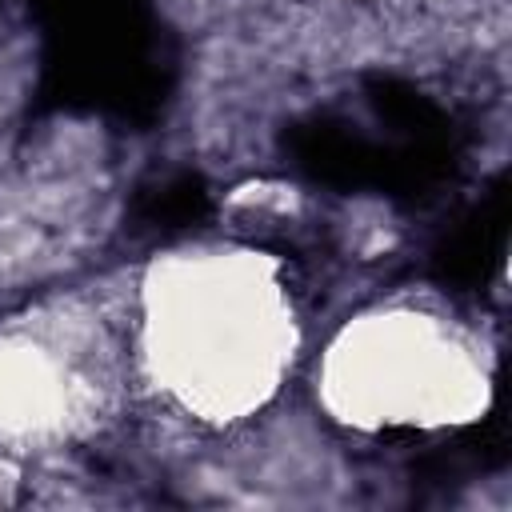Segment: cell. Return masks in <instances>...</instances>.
I'll return each instance as SVG.
<instances>
[{
	"instance_id": "3957f363",
	"label": "cell",
	"mask_w": 512,
	"mask_h": 512,
	"mask_svg": "<svg viewBox=\"0 0 512 512\" xmlns=\"http://www.w3.org/2000/svg\"><path fill=\"white\" fill-rule=\"evenodd\" d=\"M100 396L96 348H84L80 324L0 332V444H56L96 416Z\"/></svg>"
},
{
	"instance_id": "7a4b0ae2",
	"label": "cell",
	"mask_w": 512,
	"mask_h": 512,
	"mask_svg": "<svg viewBox=\"0 0 512 512\" xmlns=\"http://www.w3.org/2000/svg\"><path fill=\"white\" fill-rule=\"evenodd\" d=\"M488 364L444 316L376 308L348 320L320 356L316 396L348 428H452L488 408Z\"/></svg>"
},
{
	"instance_id": "6da1fadb",
	"label": "cell",
	"mask_w": 512,
	"mask_h": 512,
	"mask_svg": "<svg viewBox=\"0 0 512 512\" xmlns=\"http://www.w3.org/2000/svg\"><path fill=\"white\" fill-rule=\"evenodd\" d=\"M296 340L292 300L260 252L184 248L144 276V368L200 420L228 424L264 408L288 376Z\"/></svg>"
},
{
	"instance_id": "277c9868",
	"label": "cell",
	"mask_w": 512,
	"mask_h": 512,
	"mask_svg": "<svg viewBox=\"0 0 512 512\" xmlns=\"http://www.w3.org/2000/svg\"><path fill=\"white\" fill-rule=\"evenodd\" d=\"M12 488H16V468L8 456H0V504L12 500Z\"/></svg>"
}]
</instances>
